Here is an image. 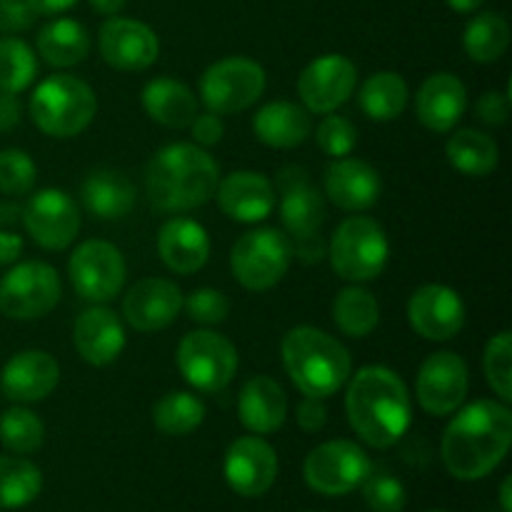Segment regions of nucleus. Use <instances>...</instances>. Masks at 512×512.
<instances>
[{
  "label": "nucleus",
  "instance_id": "nucleus-38",
  "mask_svg": "<svg viewBox=\"0 0 512 512\" xmlns=\"http://www.w3.org/2000/svg\"><path fill=\"white\" fill-rule=\"evenodd\" d=\"M38 75V58L25 40L0 38V90L3 93H23Z\"/></svg>",
  "mask_w": 512,
  "mask_h": 512
},
{
  "label": "nucleus",
  "instance_id": "nucleus-35",
  "mask_svg": "<svg viewBox=\"0 0 512 512\" xmlns=\"http://www.w3.org/2000/svg\"><path fill=\"white\" fill-rule=\"evenodd\" d=\"M43 488V475L30 460L0 455V510H18L33 503Z\"/></svg>",
  "mask_w": 512,
  "mask_h": 512
},
{
  "label": "nucleus",
  "instance_id": "nucleus-5",
  "mask_svg": "<svg viewBox=\"0 0 512 512\" xmlns=\"http://www.w3.org/2000/svg\"><path fill=\"white\" fill-rule=\"evenodd\" d=\"M280 190V218H283L285 235L290 240L293 255L303 263H318L325 255L320 230L325 223V200L310 185L308 173L298 165H290L278 173Z\"/></svg>",
  "mask_w": 512,
  "mask_h": 512
},
{
  "label": "nucleus",
  "instance_id": "nucleus-46",
  "mask_svg": "<svg viewBox=\"0 0 512 512\" xmlns=\"http://www.w3.org/2000/svg\"><path fill=\"white\" fill-rule=\"evenodd\" d=\"M475 113L483 123L488 125H505L510 115V98L505 93H498V90H490L475 105Z\"/></svg>",
  "mask_w": 512,
  "mask_h": 512
},
{
  "label": "nucleus",
  "instance_id": "nucleus-34",
  "mask_svg": "<svg viewBox=\"0 0 512 512\" xmlns=\"http://www.w3.org/2000/svg\"><path fill=\"white\" fill-rule=\"evenodd\" d=\"M510 45V25L500 13H480L465 25L463 48L475 63H495Z\"/></svg>",
  "mask_w": 512,
  "mask_h": 512
},
{
  "label": "nucleus",
  "instance_id": "nucleus-52",
  "mask_svg": "<svg viewBox=\"0 0 512 512\" xmlns=\"http://www.w3.org/2000/svg\"><path fill=\"white\" fill-rule=\"evenodd\" d=\"M20 220H23V208H20L18 203H13V200L0 203V225H3V228H13Z\"/></svg>",
  "mask_w": 512,
  "mask_h": 512
},
{
  "label": "nucleus",
  "instance_id": "nucleus-39",
  "mask_svg": "<svg viewBox=\"0 0 512 512\" xmlns=\"http://www.w3.org/2000/svg\"><path fill=\"white\" fill-rule=\"evenodd\" d=\"M43 420L25 408H10L0 415V443L15 455H30L43 445Z\"/></svg>",
  "mask_w": 512,
  "mask_h": 512
},
{
  "label": "nucleus",
  "instance_id": "nucleus-26",
  "mask_svg": "<svg viewBox=\"0 0 512 512\" xmlns=\"http://www.w3.org/2000/svg\"><path fill=\"white\" fill-rule=\"evenodd\" d=\"M240 423L255 435H270L283 428L288 418V395L278 380L255 375L243 385L238 398Z\"/></svg>",
  "mask_w": 512,
  "mask_h": 512
},
{
  "label": "nucleus",
  "instance_id": "nucleus-13",
  "mask_svg": "<svg viewBox=\"0 0 512 512\" xmlns=\"http://www.w3.org/2000/svg\"><path fill=\"white\" fill-rule=\"evenodd\" d=\"M70 283L75 293L93 303H108L125 285V258L113 243L85 240L68 260Z\"/></svg>",
  "mask_w": 512,
  "mask_h": 512
},
{
  "label": "nucleus",
  "instance_id": "nucleus-43",
  "mask_svg": "<svg viewBox=\"0 0 512 512\" xmlns=\"http://www.w3.org/2000/svg\"><path fill=\"white\" fill-rule=\"evenodd\" d=\"M315 140L325 155L345 158V155L353 153L355 143H358V130L343 115H325V120L315 130Z\"/></svg>",
  "mask_w": 512,
  "mask_h": 512
},
{
  "label": "nucleus",
  "instance_id": "nucleus-33",
  "mask_svg": "<svg viewBox=\"0 0 512 512\" xmlns=\"http://www.w3.org/2000/svg\"><path fill=\"white\" fill-rule=\"evenodd\" d=\"M408 98V83L393 70H380V73L370 75L360 88V108L370 120H378V123L400 118Z\"/></svg>",
  "mask_w": 512,
  "mask_h": 512
},
{
  "label": "nucleus",
  "instance_id": "nucleus-32",
  "mask_svg": "<svg viewBox=\"0 0 512 512\" xmlns=\"http://www.w3.org/2000/svg\"><path fill=\"white\" fill-rule=\"evenodd\" d=\"M445 155L458 173L470 178H485L500 163L498 143L488 133L473 128L458 130L445 145Z\"/></svg>",
  "mask_w": 512,
  "mask_h": 512
},
{
  "label": "nucleus",
  "instance_id": "nucleus-48",
  "mask_svg": "<svg viewBox=\"0 0 512 512\" xmlns=\"http://www.w3.org/2000/svg\"><path fill=\"white\" fill-rule=\"evenodd\" d=\"M328 420V410H325L320 398H305L298 405V425L303 433H320Z\"/></svg>",
  "mask_w": 512,
  "mask_h": 512
},
{
  "label": "nucleus",
  "instance_id": "nucleus-18",
  "mask_svg": "<svg viewBox=\"0 0 512 512\" xmlns=\"http://www.w3.org/2000/svg\"><path fill=\"white\" fill-rule=\"evenodd\" d=\"M98 48L105 63L115 70H145L158 60L160 43L153 28L133 18H108L100 28Z\"/></svg>",
  "mask_w": 512,
  "mask_h": 512
},
{
  "label": "nucleus",
  "instance_id": "nucleus-54",
  "mask_svg": "<svg viewBox=\"0 0 512 512\" xmlns=\"http://www.w3.org/2000/svg\"><path fill=\"white\" fill-rule=\"evenodd\" d=\"M445 3H448L455 13H473V10H478L485 0H445Z\"/></svg>",
  "mask_w": 512,
  "mask_h": 512
},
{
  "label": "nucleus",
  "instance_id": "nucleus-37",
  "mask_svg": "<svg viewBox=\"0 0 512 512\" xmlns=\"http://www.w3.org/2000/svg\"><path fill=\"white\" fill-rule=\"evenodd\" d=\"M205 420V405L198 395L185 393V390H173L165 393L153 408V423L160 433L173 435H190L200 428Z\"/></svg>",
  "mask_w": 512,
  "mask_h": 512
},
{
  "label": "nucleus",
  "instance_id": "nucleus-16",
  "mask_svg": "<svg viewBox=\"0 0 512 512\" xmlns=\"http://www.w3.org/2000/svg\"><path fill=\"white\" fill-rule=\"evenodd\" d=\"M358 68L345 55L330 53L315 58L298 78V95L308 113L328 115L353 95Z\"/></svg>",
  "mask_w": 512,
  "mask_h": 512
},
{
  "label": "nucleus",
  "instance_id": "nucleus-23",
  "mask_svg": "<svg viewBox=\"0 0 512 512\" xmlns=\"http://www.w3.org/2000/svg\"><path fill=\"white\" fill-rule=\"evenodd\" d=\"M218 205L230 220L238 223H260L268 218L275 208V188L263 173L253 170H238L228 175L215 188Z\"/></svg>",
  "mask_w": 512,
  "mask_h": 512
},
{
  "label": "nucleus",
  "instance_id": "nucleus-31",
  "mask_svg": "<svg viewBox=\"0 0 512 512\" xmlns=\"http://www.w3.org/2000/svg\"><path fill=\"white\" fill-rule=\"evenodd\" d=\"M38 53L53 68H73L90 53L88 30L78 20H53L38 33Z\"/></svg>",
  "mask_w": 512,
  "mask_h": 512
},
{
  "label": "nucleus",
  "instance_id": "nucleus-41",
  "mask_svg": "<svg viewBox=\"0 0 512 512\" xmlns=\"http://www.w3.org/2000/svg\"><path fill=\"white\" fill-rule=\"evenodd\" d=\"M38 168L25 150L5 148L0 150V193L25 195L33 190Z\"/></svg>",
  "mask_w": 512,
  "mask_h": 512
},
{
  "label": "nucleus",
  "instance_id": "nucleus-53",
  "mask_svg": "<svg viewBox=\"0 0 512 512\" xmlns=\"http://www.w3.org/2000/svg\"><path fill=\"white\" fill-rule=\"evenodd\" d=\"M88 3L95 13L113 18V15H118L120 10L125 8V3H128V0H88Z\"/></svg>",
  "mask_w": 512,
  "mask_h": 512
},
{
  "label": "nucleus",
  "instance_id": "nucleus-30",
  "mask_svg": "<svg viewBox=\"0 0 512 512\" xmlns=\"http://www.w3.org/2000/svg\"><path fill=\"white\" fill-rule=\"evenodd\" d=\"M83 203L88 213L100 220H120L133 210L135 205V185L115 170H95L85 178Z\"/></svg>",
  "mask_w": 512,
  "mask_h": 512
},
{
  "label": "nucleus",
  "instance_id": "nucleus-44",
  "mask_svg": "<svg viewBox=\"0 0 512 512\" xmlns=\"http://www.w3.org/2000/svg\"><path fill=\"white\" fill-rule=\"evenodd\" d=\"M183 310L190 320L200 325H218L228 318L230 303L220 290L215 288H198L183 298Z\"/></svg>",
  "mask_w": 512,
  "mask_h": 512
},
{
  "label": "nucleus",
  "instance_id": "nucleus-51",
  "mask_svg": "<svg viewBox=\"0 0 512 512\" xmlns=\"http://www.w3.org/2000/svg\"><path fill=\"white\" fill-rule=\"evenodd\" d=\"M78 0H28V5L33 8L35 15H58L70 10Z\"/></svg>",
  "mask_w": 512,
  "mask_h": 512
},
{
  "label": "nucleus",
  "instance_id": "nucleus-50",
  "mask_svg": "<svg viewBox=\"0 0 512 512\" xmlns=\"http://www.w3.org/2000/svg\"><path fill=\"white\" fill-rule=\"evenodd\" d=\"M23 255V238L13 230H0V265H13Z\"/></svg>",
  "mask_w": 512,
  "mask_h": 512
},
{
  "label": "nucleus",
  "instance_id": "nucleus-56",
  "mask_svg": "<svg viewBox=\"0 0 512 512\" xmlns=\"http://www.w3.org/2000/svg\"><path fill=\"white\" fill-rule=\"evenodd\" d=\"M430 512H445V510H430Z\"/></svg>",
  "mask_w": 512,
  "mask_h": 512
},
{
  "label": "nucleus",
  "instance_id": "nucleus-49",
  "mask_svg": "<svg viewBox=\"0 0 512 512\" xmlns=\"http://www.w3.org/2000/svg\"><path fill=\"white\" fill-rule=\"evenodd\" d=\"M20 118H23V108H20L18 95L0 90V133H10L13 128H18Z\"/></svg>",
  "mask_w": 512,
  "mask_h": 512
},
{
  "label": "nucleus",
  "instance_id": "nucleus-14",
  "mask_svg": "<svg viewBox=\"0 0 512 512\" xmlns=\"http://www.w3.org/2000/svg\"><path fill=\"white\" fill-rule=\"evenodd\" d=\"M30 238L45 250H65L80 230V213L65 190L45 188L23 205V220Z\"/></svg>",
  "mask_w": 512,
  "mask_h": 512
},
{
  "label": "nucleus",
  "instance_id": "nucleus-11",
  "mask_svg": "<svg viewBox=\"0 0 512 512\" xmlns=\"http://www.w3.org/2000/svg\"><path fill=\"white\" fill-rule=\"evenodd\" d=\"M265 93V70L263 65L250 58L218 60L210 65L200 78V95L208 105L210 113L233 115L243 113L250 105L258 103Z\"/></svg>",
  "mask_w": 512,
  "mask_h": 512
},
{
  "label": "nucleus",
  "instance_id": "nucleus-27",
  "mask_svg": "<svg viewBox=\"0 0 512 512\" xmlns=\"http://www.w3.org/2000/svg\"><path fill=\"white\" fill-rule=\"evenodd\" d=\"M158 253L173 273H198L210 258V238L195 220L173 218L160 228Z\"/></svg>",
  "mask_w": 512,
  "mask_h": 512
},
{
  "label": "nucleus",
  "instance_id": "nucleus-29",
  "mask_svg": "<svg viewBox=\"0 0 512 512\" xmlns=\"http://www.w3.org/2000/svg\"><path fill=\"white\" fill-rule=\"evenodd\" d=\"M143 108L155 123L183 130L198 115V100L193 90L173 78H155L143 88Z\"/></svg>",
  "mask_w": 512,
  "mask_h": 512
},
{
  "label": "nucleus",
  "instance_id": "nucleus-19",
  "mask_svg": "<svg viewBox=\"0 0 512 512\" xmlns=\"http://www.w3.org/2000/svg\"><path fill=\"white\" fill-rule=\"evenodd\" d=\"M225 480L243 498H260L278 478V455L258 435L238 438L225 453Z\"/></svg>",
  "mask_w": 512,
  "mask_h": 512
},
{
  "label": "nucleus",
  "instance_id": "nucleus-25",
  "mask_svg": "<svg viewBox=\"0 0 512 512\" xmlns=\"http://www.w3.org/2000/svg\"><path fill=\"white\" fill-rule=\"evenodd\" d=\"M73 345L85 363L103 368L118 360L125 348V328L108 308H90L78 315L73 328Z\"/></svg>",
  "mask_w": 512,
  "mask_h": 512
},
{
  "label": "nucleus",
  "instance_id": "nucleus-7",
  "mask_svg": "<svg viewBox=\"0 0 512 512\" xmlns=\"http://www.w3.org/2000/svg\"><path fill=\"white\" fill-rule=\"evenodd\" d=\"M328 255L330 265L343 280H353V283L375 280L388 265V235L373 218L355 215L338 225L330 240Z\"/></svg>",
  "mask_w": 512,
  "mask_h": 512
},
{
  "label": "nucleus",
  "instance_id": "nucleus-55",
  "mask_svg": "<svg viewBox=\"0 0 512 512\" xmlns=\"http://www.w3.org/2000/svg\"><path fill=\"white\" fill-rule=\"evenodd\" d=\"M510 488H512V478L503 480V485H500V505H503V512H512V498H510Z\"/></svg>",
  "mask_w": 512,
  "mask_h": 512
},
{
  "label": "nucleus",
  "instance_id": "nucleus-22",
  "mask_svg": "<svg viewBox=\"0 0 512 512\" xmlns=\"http://www.w3.org/2000/svg\"><path fill=\"white\" fill-rule=\"evenodd\" d=\"M380 190V175L373 165L358 158H335L325 170V193L333 200L338 208L358 213V210H368L378 203Z\"/></svg>",
  "mask_w": 512,
  "mask_h": 512
},
{
  "label": "nucleus",
  "instance_id": "nucleus-1",
  "mask_svg": "<svg viewBox=\"0 0 512 512\" xmlns=\"http://www.w3.org/2000/svg\"><path fill=\"white\" fill-rule=\"evenodd\" d=\"M510 443L512 413L508 403L475 400L450 420L440 455L453 478L480 480L503 463Z\"/></svg>",
  "mask_w": 512,
  "mask_h": 512
},
{
  "label": "nucleus",
  "instance_id": "nucleus-9",
  "mask_svg": "<svg viewBox=\"0 0 512 512\" xmlns=\"http://www.w3.org/2000/svg\"><path fill=\"white\" fill-rule=\"evenodd\" d=\"M63 295V283L53 265L30 260L10 268L0 280V313L13 320L45 318Z\"/></svg>",
  "mask_w": 512,
  "mask_h": 512
},
{
  "label": "nucleus",
  "instance_id": "nucleus-10",
  "mask_svg": "<svg viewBox=\"0 0 512 512\" xmlns=\"http://www.w3.org/2000/svg\"><path fill=\"white\" fill-rule=\"evenodd\" d=\"M178 368L185 383L200 393H220L238 370V350L225 335L193 330L178 345Z\"/></svg>",
  "mask_w": 512,
  "mask_h": 512
},
{
  "label": "nucleus",
  "instance_id": "nucleus-3",
  "mask_svg": "<svg viewBox=\"0 0 512 512\" xmlns=\"http://www.w3.org/2000/svg\"><path fill=\"white\" fill-rule=\"evenodd\" d=\"M220 168L208 150L190 143H173L160 150L145 173V193L158 210L183 213L200 208L215 195Z\"/></svg>",
  "mask_w": 512,
  "mask_h": 512
},
{
  "label": "nucleus",
  "instance_id": "nucleus-2",
  "mask_svg": "<svg viewBox=\"0 0 512 512\" xmlns=\"http://www.w3.org/2000/svg\"><path fill=\"white\" fill-rule=\"evenodd\" d=\"M345 413L350 428L370 448H393L410 428L408 385L385 365H368L353 375L345 393Z\"/></svg>",
  "mask_w": 512,
  "mask_h": 512
},
{
  "label": "nucleus",
  "instance_id": "nucleus-47",
  "mask_svg": "<svg viewBox=\"0 0 512 512\" xmlns=\"http://www.w3.org/2000/svg\"><path fill=\"white\" fill-rule=\"evenodd\" d=\"M190 128H193L195 143L205 145V148H208V145H218L225 135L223 120H220L218 113H210V110L203 115H195Z\"/></svg>",
  "mask_w": 512,
  "mask_h": 512
},
{
  "label": "nucleus",
  "instance_id": "nucleus-8",
  "mask_svg": "<svg viewBox=\"0 0 512 512\" xmlns=\"http://www.w3.org/2000/svg\"><path fill=\"white\" fill-rule=\"evenodd\" d=\"M290 263H293V248L288 235L275 228H260L240 235L230 253L235 280L253 293H265L278 285L288 273Z\"/></svg>",
  "mask_w": 512,
  "mask_h": 512
},
{
  "label": "nucleus",
  "instance_id": "nucleus-40",
  "mask_svg": "<svg viewBox=\"0 0 512 512\" xmlns=\"http://www.w3.org/2000/svg\"><path fill=\"white\" fill-rule=\"evenodd\" d=\"M485 378L503 403L512 400V335L508 330L495 335L485 348Z\"/></svg>",
  "mask_w": 512,
  "mask_h": 512
},
{
  "label": "nucleus",
  "instance_id": "nucleus-42",
  "mask_svg": "<svg viewBox=\"0 0 512 512\" xmlns=\"http://www.w3.org/2000/svg\"><path fill=\"white\" fill-rule=\"evenodd\" d=\"M360 488H363L365 505L373 512H403L408 500L403 483L383 470H370Z\"/></svg>",
  "mask_w": 512,
  "mask_h": 512
},
{
  "label": "nucleus",
  "instance_id": "nucleus-6",
  "mask_svg": "<svg viewBox=\"0 0 512 512\" xmlns=\"http://www.w3.org/2000/svg\"><path fill=\"white\" fill-rule=\"evenodd\" d=\"M98 100L93 88L75 75H50L30 98L33 123L50 138L80 135L95 118Z\"/></svg>",
  "mask_w": 512,
  "mask_h": 512
},
{
  "label": "nucleus",
  "instance_id": "nucleus-12",
  "mask_svg": "<svg viewBox=\"0 0 512 512\" xmlns=\"http://www.w3.org/2000/svg\"><path fill=\"white\" fill-rule=\"evenodd\" d=\"M370 470H373V463L360 445L350 440H330L308 453L303 478L315 493L338 498L360 488Z\"/></svg>",
  "mask_w": 512,
  "mask_h": 512
},
{
  "label": "nucleus",
  "instance_id": "nucleus-24",
  "mask_svg": "<svg viewBox=\"0 0 512 512\" xmlns=\"http://www.w3.org/2000/svg\"><path fill=\"white\" fill-rule=\"evenodd\" d=\"M468 108V90L453 73H435L420 85L415 110L418 120L433 133H450Z\"/></svg>",
  "mask_w": 512,
  "mask_h": 512
},
{
  "label": "nucleus",
  "instance_id": "nucleus-15",
  "mask_svg": "<svg viewBox=\"0 0 512 512\" xmlns=\"http://www.w3.org/2000/svg\"><path fill=\"white\" fill-rule=\"evenodd\" d=\"M468 388V365H465L460 355L448 353V350L430 355L420 365L418 383H415L418 403L423 405L425 413L438 415V418L455 413L465 403Z\"/></svg>",
  "mask_w": 512,
  "mask_h": 512
},
{
  "label": "nucleus",
  "instance_id": "nucleus-36",
  "mask_svg": "<svg viewBox=\"0 0 512 512\" xmlns=\"http://www.w3.org/2000/svg\"><path fill=\"white\" fill-rule=\"evenodd\" d=\"M333 318L348 338H368L380 323L378 300L365 288L350 285V288L340 290L335 298Z\"/></svg>",
  "mask_w": 512,
  "mask_h": 512
},
{
  "label": "nucleus",
  "instance_id": "nucleus-28",
  "mask_svg": "<svg viewBox=\"0 0 512 512\" xmlns=\"http://www.w3.org/2000/svg\"><path fill=\"white\" fill-rule=\"evenodd\" d=\"M313 128L310 113L303 105L288 103V100H275L258 110L253 118V130L258 140L268 148H295L305 143Z\"/></svg>",
  "mask_w": 512,
  "mask_h": 512
},
{
  "label": "nucleus",
  "instance_id": "nucleus-20",
  "mask_svg": "<svg viewBox=\"0 0 512 512\" xmlns=\"http://www.w3.org/2000/svg\"><path fill=\"white\" fill-rule=\"evenodd\" d=\"M183 310V293L173 280L145 278L125 293L123 315L138 333L168 328Z\"/></svg>",
  "mask_w": 512,
  "mask_h": 512
},
{
  "label": "nucleus",
  "instance_id": "nucleus-45",
  "mask_svg": "<svg viewBox=\"0 0 512 512\" xmlns=\"http://www.w3.org/2000/svg\"><path fill=\"white\" fill-rule=\"evenodd\" d=\"M35 13L28 0H0V33H23L33 25Z\"/></svg>",
  "mask_w": 512,
  "mask_h": 512
},
{
  "label": "nucleus",
  "instance_id": "nucleus-17",
  "mask_svg": "<svg viewBox=\"0 0 512 512\" xmlns=\"http://www.w3.org/2000/svg\"><path fill=\"white\" fill-rule=\"evenodd\" d=\"M408 320L420 338L443 343L463 330L465 303L448 285H420L408 300Z\"/></svg>",
  "mask_w": 512,
  "mask_h": 512
},
{
  "label": "nucleus",
  "instance_id": "nucleus-4",
  "mask_svg": "<svg viewBox=\"0 0 512 512\" xmlns=\"http://www.w3.org/2000/svg\"><path fill=\"white\" fill-rule=\"evenodd\" d=\"M280 353L290 380L305 398H330L348 383L353 370L348 348L325 330L310 325L288 330Z\"/></svg>",
  "mask_w": 512,
  "mask_h": 512
},
{
  "label": "nucleus",
  "instance_id": "nucleus-21",
  "mask_svg": "<svg viewBox=\"0 0 512 512\" xmlns=\"http://www.w3.org/2000/svg\"><path fill=\"white\" fill-rule=\"evenodd\" d=\"M60 380V365L45 350H23L5 363L0 388L15 403H40Z\"/></svg>",
  "mask_w": 512,
  "mask_h": 512
}]
</instances>
